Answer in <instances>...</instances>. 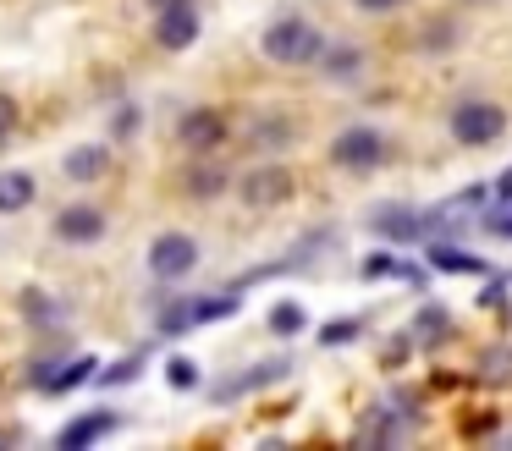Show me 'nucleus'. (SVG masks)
<instances>
[{"mask_svg": "<svg viewBox=\"0 0 512 451\" xmlns=\"http://www.w3.org/2000/svg\"><path fill=\"white\" fill-rule=\"evenodd\" d=\"M259 50H265V61L276 66H320L325 55V33L314 28L309 17H276L265 33H259Z\"/></svg>", "mask_w": 512, "mask_h": 451, "instance_id": "1", "label": "nucleus"}, {"mask_svg": "<svg viewBox=\"0 0 512 451\" xmlns=\"http://www.w3.org/2000/svg\"><path fill=\"white\" fill-rule=\"evenodd\" d=\"M441 226H446V209H413V204L369 209V231H380L386 242H419V237H435Z\"/></svg>", "mask_w": 512, "mask_h": 451, "instance_id": "2", "label": "nucleus"}, {"mask_svg": "<svg viewBox=\"0 0 512 451\" xmlns=\"http://www.w3.org/2000/svg\"><path fill=\"white\" fill-rule=\"evenodd\" d=\"M237 308H243V292H215V297H182V303H171L166 314H160V336H182V330L193 325H215V319H232Z\"/></svg>", "mask_w": 512, "mask_h": 451, "instance_id": "3", "label": "nucleus"}, {"mask_svg": "<svg viewBox=\"0 0 512 451\" xmlns=\"http://www.w3.org/2000/svg\"><path fill=\"white\" fill-rule=\"evenodd\" d=\"M292 193H298V176H292L281 160H265V165H254V171L237 176V198H243L248 209H281Z\"/></svg>", "mask_w": 512, "mask_h": 451, "instance_id": "4", "label": "nucleus"}, {"mask_svg": "<svg viewBox=\"0 0 512 451\" xmlns=\"http://www.w3.org/2000/svg\"><path fill=\"white\" fill-rule=\"evenodd\" d=\"M446 127H452V138L463 143V149H485V143H496L501 132H507V110L490 105V99H463Z\"/></svg>", "mask_w": 512, "mask_h": 451, "instance_id": "5", "label": "nucleus"}, {"mask_svg": "<svg viewBox=\"0 0 512 451\" xmlns=\"http://www.w3.org/2000/svg\"><path fill=\"white\" fill-rule=\"evenodd\" d=\"M199 270V242L188 237V231H160L155 242H149V275L155 281H188V275Z\"/></svg>", "mask_w": 512, "mask_h": 451, "instance_id": "6", "label": "nucleus"}, {"mask_svg": "<svg viewBox=\"0 0 512 451\" xmlns=\"http://www.w3.org/2000/svg\"><path fill=\"white\" fill-rule=\"evenodd\" d=\"M226 138H232V121H226L215 105H193V110L177 116V143L193 154V160H199V154H215Z\"/></svg>", "mask_w": 512, "mask_h": 451, "instance_id": "7", "label": "nucleus"}, {"mask_svg": "<svg viewBox=\"0 0 512 451\" xmlns=\"http://www.w3.org/2000/svg\"><path fill=\"white\" fill-rule=\"evenodd\" d=\"M380 160H386V132H380V127L336 132V143H331V165H336V171H375Z\"/></svg>", "mask_w": 512, "mask_h": 451, "instance_id": "8", "label": "nucleus"}, {"mask_svg": "<svg viewBox=\"0 0 512 451\" xmlns=\"http://www.w3.org/2000/svg\"><path fill=\"white\" fill-rule=\"evenodd\" d=\"M50 231H56V242H67V248H89V242H100L105 231H111V215H105L100 204H67V209H56Z\"/></svg>", "mask_w": 512, "mask_h": 451, "instance_id": "9", "label": "nucleus"}, {"mask_svg": "<svg viewBox=\"0 0 512 451\" xmlns=\"http://www.w3.org/2000/svg\"><path fill=\"white\" fill-rule=\"evenodd\" d=\"M287 374H292V358H259L254 369L226 374V380L210 391V402H215V407H226V402H237V396H254V391H265V385L287 380Z\"/></svg>", "mask_w": 512, "mask_h": 451, "instance_id": "10", "label": "nucleus"}, {"mask_svg": "<svg viewBox=\"0 0 512 451\" xmlns=\"http://www.w3.org/2000/svg\"><path fill=\"white\" fill-rule=\"evenodd\" d=\"M204 33V17H199V0L188 6H171V11H155V44L160 50H193V39Z\"/></svg>", "mask_w": 512, "mask_h": 451, "instance_id": "11", "label": "nucleus"}, {"mask_svg": "<svg viewBox=\"0 0 512 451\" xmlns=\"http://www.w3.org/2000/svg\"><path fill=\"white\" fill-rule=\"evenodd\" d=\"M292 138H298V121L281 116V110H259V116L243 127V149H259V154L292 149Z\"/></svg>", "mask_w": 512, "mask_h": 451, "instance_id": "12", "label": "nucleus"}, {"mask_svg": "<svg viewBox=\"0 0 512 451\" xmlns=\"http://www.w3.org/2000/svg\"><path fill=\"white\" fill-rule=\"evenodd\" d=\"M226 187H232V171H226L221 160H210V154H199V165H193V171L182 176V198H199V204L221 198Z\"/></svg>", "mask_w": 512, "mask_h": 451, "instance_id": "13", "label": "nucleus"}, {"mask_svg": "<svg viewBox=\"0 0 512 451\" xmlns=\"http://www.w3.org/2000/svg\"><path fill=\"white\" fill-rule=\"evenodd\" d=\"M116 424H122V413H105V407H100V413H83V418H72V424L56 435V446H67V451H83L89 440L111 435Z\"/></svg>", "mask_w": 512, "mask_h": 451, "instance_id": "14", "label": "nucleus"}, {"mask_svg": "<svg viewBox=\"0 0 512 451\" xmlns=\"http://www.w3.org/2000/svg\"><path fill=\"white\" fill-rule=\"evenodd\" d=\"M89 380H100V358L78 352V358H67V363H61V369L45 380V396H67V391H78V385H89Z\"/></svg>", "mask_w": 512, "mask_h": 451, "instance_id": "15", "label": "nucleus"}, {"mask_svg": "<svg viewBox=\"0 0 512 451\" xmlns=\"http://www.w3.org/2000/svg\"><path fill=\"white\" fill-rule=\"evenodd\" d=\"M61 171L72 176V182H94V176L111 171V143H83V149H72L67 160H61Z\"/></svg>", "mask_w": 512, "mask_h": 451, "instance_id": "16", "label": "nucleus"}, {"mask_svg": "<svg viewBox=\"0 0 512 451\" xmlns=\"http://www.w3.org/2000/svg\"><path fill=\"white\" fill-rule=\"evenodd\" d=\"M17 314H23L34 330H50V325H61L67 308H61L50 292H39V286H23V292H17Z\"/></svg>", "mask_w": 512, "mask_h": 451, "instance_id": "17", "label": "nucleus"}, {"mask_svg": "<svg viewBox=\"0 0 512 451\" xmlns=\"http://www.w3.org/2000/svg\"><path fill=\"white\" fill-rule=\"evenodd\" d=\"M430 264H435V270H446V275H490V264L479 259V253L452 248V242H435V248H430Z\"/></svg>", "mask_w": 512, "mask_h": 451, "instance_id": "18", "label": "nucleus"}, {"mask_svg": "<svg viewBox=\"0 0 512 451\" xmlns=\"http://www.w3.org/2000/svg\"><path fill=\"white\" fill-rule=\"evenodd\" d=\"M413 347H435V341H446L452 336V314H446L441 303H430V308H419V314H413Z\"/></svg>", "mask_w": 512, "mask_h": 451, "instance_id": "19", "label": "nucleus"}, {"mask_svg": "<svg viewBox=\"0 0 512 451\" xmlns=\"http://www.w3.org/2000/svg\"><path fill=\"white\" fill-rule=\"evenodd\" d=\"M369 66V55L358 50V44H331V50L320 55V72L336 77V83H347V77H358Z\"/></svg>", "mask_w": 512, "mask_h": 451, "instance_id": "20", "label": "nucleus"}, {"mask_svg": "<svg viewBox=\"0 0 512 451\" xmlns=\"http://www.w3.org/2000/svg\"><path fill=\"white\" fill-rule=\"evenodd\" d=\"M39 193V182L28 171H0V215H17V209H28Z\"/></svg>", "mask_w": 512, "mask_h": 451, "instance_id": "21", "label": "nucleus"}, {"mask_svg": "<svg viewBox=\"0 0 512 451\" xmlns=\"http://www.w3.org/2000/svg\"><path fill=\"white\" fill-rule=\"evenodd\" d=\"M265 325L276 330V336H298V330L309 325V308H303V303H276V308H270Z\"/></svg>", "mask_w": 512, "mask_h": 451, "instance_id": "22", "label": "nucleus"}, {"mask_svg": "<svg viewBox=\"0 0 512 451\" xmlns=\"http://www.w3.org/2000/svg\"><path fill=\"white\" fill-rule=\"evenodd\" d=\"M138 374H144V352H127V358L111 363V369H100V385H105V391H116V385H133Z\"/></svg>", "mask_w": 512, "mask_h": 451, "instance_id": "23", "label": "nucleus"}, {"mask_svg": "<svg viewBox=\"0 0 512 451\" xmlns=\"http://www.w3.org/2000/svg\"><path fill=\"white\" fill-rule=\"evenodd\" d=\"M358 336H364V319H358V314H342L336 325L320 330V347H347V341H358Z\"/></svg>", "mask_w": 512, "mask_h": 451, "instance_id": "24", "label": "nucleus"}, {"mask_svg": "<svg viewBox=\"0 0 512 451\" xmlns=\"http://www.w3.org/2000/svg\"><path fill=\"white\" fill-rule=\"evenodd\" d=\"M166 385L171 391H193V385H199V363L193 358H166Z\"/></svg>", "mask_w": 512, "mask_h": 451, "instance_id": "25", "label": "nucleus"}, {"mask_svg": "<svg viewBox=\"0 0 512 451\" xmlns=\"http://www.w3.org/2000/svg\"><path fill=\"white\" fill-rule=\"evenodd\" d=\"M402 259H391V253H369L364 259V281H386V275H397Z\"/></svg>", "mask_w": 512, "mask_h": 451, "instance_id": "26", "label": "nucleus"}, {"mask_svg": "<svg viewBox=\"0 0 512 451\" xmlns=\"http://www.w3.org/2000/svg\"><path fill=\"white\" fill-rule=\"evenodd\" d=\"M485 226L496 231V237H507V242H512V198H507V204H496V209H490V220H485Z\"/></svg>", "mask_w": 512, "mask_h": 451, "instance_id": "27", "label": "nucleus"}, {"mask_svg": "<svg viewBox=\"0 0 512 451\" xmlns=\"http://www.w3.org/2000/svg\"><path fill=\"white\" fill-rule=\"evenodd\" d=\"M12 132H17V99H12V94H0V143L12 138Z\"/></svg>", "mask_w": 512, "mask_h": 451, "instance_id": "28", "label": "nucleus"}, {"mask_svg": "<svg viewBox=\"0 0 512 451\" xmlns=\"http://www.w3.org/2000/svg\"><path fill=\"white\" fill-rule=\"evenodd\" d=\"M402 0H358V11H369V17H386V11H397Z\"/></svg>", "mask_w": 512, "mask_h": 451, "instance_id": "29", "label": "nucleus"}, {"mask_svg": "<svg viewBox=\"0 0 512 451\" xmlns=\"http://www.w3.org/2000/svg\"><path fill=\"white\" fill-rule=\"evenodd\" d=\"M479 303H485V308H496V303L507 308V286H496V281H490L485 292H479Z\"/></svg>", "mask_w": 512, "mask_h": 451, "instance_id": "30", "label": "nucleus"}, {"mask_svg": "<svg viewBox=\"0 0 512 451\" xmlns=\"http://www.w3.org/2000/svg\"><path fill=\"white\" fill-rule=\"evenodd\" d=\"M446 39H452V28H430V33H424V44H430V50H441Z\"/></svg>", "mask_w": 512, "mask_h": 451, "instance_id": "31", "label": "nucleus"}, {"mask_svg": "<svg viewBox=\"0 0 512 451\" xmlns=\"http://www.w3.org/2000/svg\"><path fill=\"white\" fill-rule=\"evenodd\" d=\"M171 6H188V0H149V11H171Z\"/></svg>", "mask_w": 512, "mask_h": 451, "instance_id": "32", "label": "nucleus"}]
</instances>
